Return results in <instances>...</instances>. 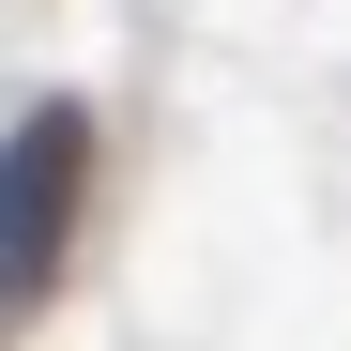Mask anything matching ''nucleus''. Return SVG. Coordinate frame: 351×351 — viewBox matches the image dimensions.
<instances>
[{
    "instance_id": "obj_1",
    "label": "nucleus",
    "mask_w": 351,
    "mask_h": 351,
    "mask_svg": "<svg viewBox=\"0 0 351 351\" xmlns=\"http://www.w3.org/2000/svg\"><path fill=\"white\" fill-rule=\"evenodd\" d=\"M77 214H92V107L46 92V107H16V138H0V336L62 290Z\"/></svg>"
}]
</instances>
